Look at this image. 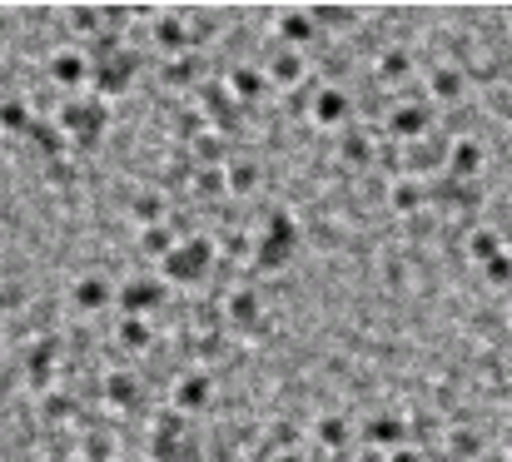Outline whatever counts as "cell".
I'll list each match as a JSON object with an SVG mask.
<instances>
[{"mask_svg":"<svg viewBox=\"0 0 512 462\" xmlns=\"http://www.w3.org/2000/svg\"><path fill=\"white\" fill-rule=\"evenodd\" d=\"M294 249H299V219L289 214V204H269L264 219H259V229H254V259H249V269L254 274H284L289 259H294Z\"/></svg>","mask_w":512,"mask_h":462,"instance_id":"1","label":"cell"},{"mask_svg":"<svg viewBox=\"0 0 512 462\" xmlns=\"http://www.w3.org/2000/svg\"><path fill=\"white\" fill-rule=\"evenodd\" d=\"M214 264H219L214 234H184L170 249V259L160 264V279H165V284H204Z\"/></svg>","mask_w":512,"mask_h":462,"instance_id":"2","label":"cell"},{"mask_svg":"<svg viewBox=\"0 0 512 462\" xmlns=\"http://www.w3.org/2000/svg\"><path fill=\"white\" fill-rule=\"evenodd\" d=\"M55 125L70 135L75 150H95V145L105 140V130H110V105H105L100 95H75V100L60 105Z\"/></svg>","mask_w":512,"mask_h":462,"instance_id":"3","label":"cell"},{"mask_svg":"<svg viewBox=\"0 0 512 462\" xmlns=\"http://www.w3.org/2000/svg\"><path fill=\"white\" fill-rule=\"evenodd\" d=\"M60 358H65V348H60V338L55 333H40L25 353H20V383L35 393V398H45V393H55V378H60Z\"/></svg>","mask_w":512,"mask_h":462,"instance_id":"4","label":"cell"},{"mask_svg":"<svg viewBox=\"0 0 512 462\" xmlns=\"http://www.w3.org/2000/svg\"><path fill=\"white\" fill-rule=\"evenodd\" d=\"M170 299L165 279H150V274H135L125 284H115V304H120V318H155Z\"/></svg>","mask_w":512,"mask_h":462,"instance_id":"5","label":"cell"},{"mask_svg":"<svg viewBox=\"0 0 512 462\" xmlns=\"http://www.w3.org/2000/svg\"><path fill=\"white\" fill-rule=\"evenodd\" d=\"M209 403H214V378H209V368H179L170 378V408L174 413L194 418V413H204Z\"/></svg>","mask_w":512,"mask_h":462,"instance_id":"6","label":"cell"},{"mask_svg":"<svg viewBox=\"0 0 512 462\" xmlns=\"http://www.w3.org/2000/svg\"><path fill=\"white\" fill-rule=\"evenodd\" d=\"M219 318L229 323V328H259L264 323V294H259V284H229L224 294H219Z\"/></svg>","mask_w":512,"mask_h":462,"instance_id":"7","label":"cell"},{"mask_svg":"<svg viewBox=\"0 0 512 462\" xmlns=\"http://www.w3.org/2000/svg\"><path fill=\"white\" fill-rule=\"evenodd\" d=\"M135 70H140V55H135V50L125 45L120 55H110L105 65H95V75H90V95H100L105 105H110V100H120V95L130 90Z\"/></svg>","mask_w":512,"mask_h":462,"instance_id":"8","label":"cell"},{"mask_svg":"<svg viewBox=\"0 0 512 462\" xmlns=\"http://www.w3.org/2000/svg\"><path fill=\"white\" fill-rule=\"evenodd\" d=\"M45 75H50V85L80 90V85H90L95 65H90V55H85L80 45H55V50H50V60H45Z\"/></svg>","mask_w":512,"mask_h":462,"instance_id":"9","label":"cell"},{"mask_svg":"<svg viewBox=\"0 0 512 462\" xmlns=\"http://www.w3.org/2000/svg\"><path fill=\"white\" fill-rule=\"evenodd\" d=\"M140 378L130 373V363H110L105 373H100V403L105 408H115V413H135L140 408Z\"/></svg>","mask_w":512,"mask_h":462,"instance_id":"10","label":"cell"},{"mask_svg":"<svg viewBox=\"0 0 512 462\" xmlns=\"http://www.w3.org/2000/svg\"><path fill=\"white\" fill-rule=\"evenodd\" d=\"M130 224L135 229H160V224H174L170 219V189L165 184H150V189H135L130 204H125Z\"/></svg>","mask_w":512,"mask_h":462,"instance_id":"11","label":"cell"},{"mask_svg":"<svg viewBox=\"0 0 512 462\" xmlns=\"http://www.w3.org/2000/svg\"><path fill=\"white\" fill-rule=\"evenodd\" d=\"M264 75H269V85H284V90H294V85H304L309 80V60H304V50H289V45H269V55H264Z\"/></svg>","mask_w":512,"mask_h":462,"instance_id":"12","label":"cell"},{"mask_svg":"<svg viewBox=\"0 0 512 462\" xmlns=\"http://www.w3.org/2000/svg\"><path fill=\"white\" fill-rule=\"evenodd\" d=\"M150 35H155V45L165 50V60H170V55H184V50H194L189 10H160L155 25H150Z\"/></svg>","mask_w":512,"mask_h":462,"instance_id":"13","label":"cell"},{"mask_svg":"<svg viewBox=\"0 0 512 462\" xmlns=\"http://www.w3.org/2000/svg\"><path fill=\"white\" fill-rule=\"evenodd\" d=\"M35 418L50 428V433H60V428H80V418H85V408H80V398L75 393H65V388H55V393H45V398H35Z\"/></svg>","mask_w":512,"mask_h":462,"instance_id":"14","label":"cell"},{"mask_svg":"<svg viewBox=\"0 0 512 462\" xmlns=\"http://www.w3.org/2000/svg\"><path fill=\"white\" fill-rule=\"evenodd\" d=\"M110 304H115V284L105 274H80L70 284V308L75 313H105Z\"/></svg>","mask_w":512,"mask_h":462,"instance_id":"15","label":"cell"},{"mask_svg":"<svg viewBox=\"0 0 512 462\" xmlns=\"http://www.w3.org/2000/svg\"><path fill=\"white\" fill-rule=\"evenodd\" d=\"M60 25H65V35L75 45H90V40L105 35V10L100 5H65L60 10Z\"/></svg>","mask_w":512,"mask_h":462,"instance_id":"16","label":"cell"},{"mask_svg":"<svg viewBox=\"0 0 512 462\" xmlns=\"http://www.w3.org/2000/svg\"><path fill=\"white\" fill-rule=\"evenodd\" d=\"M274 35H279V45L304 50V45H314L319 20H314V10H279V15H274Z\"/></svg>","mask_w":512,"mask_h":462,"instance_id":"17","label":"cell"},{"mask_svg":"<svg viewBox=\"0 0 512 462\" xmlns=\"http://www.w3.org/2000/svg\"><path fill=\"white\" fill-rule=\"evenodd\" d=\"M224 184H229V199H254L259 184H264V164L249 159V154H234L224 164Z\"/></svg>","mask_w":512,"mask_h":462,"instance_id":"18","label":"cell"},{"mask_svg":"<svg viewBox=\"0 0 512 462\" xmlns=\"http://www.w3.org/2000/svg\"><path fill=\"white\" fill-rule=\"evenodd\" d=\"M155 343H160V333H155L150 318H120V323H115V348H120V353L145 358V353H155Z\"/></svg>","mask_w":512,"mask_h":462,"instance_id":"19","label":"cell"},{"mask_svg":"<svg viewBox=\"0 0 512 462\" xmlns=\"http://www.w3.org/2000/svg\"><path fill=\"white\" fill-rule=\"evenodd\" d=\"M309 120L324 125V130H339L343 120H348V95H343L339 85H319L314 90V105H309Z\"/></svg>","mask_w":512,"mask_h":462,"instance_id":"20","label":"cell"},{"mask_svg":"<svg viewBox=\"0 0 512 462\" xmlns=\"http://www.w3.org/2000/svg\"><path fill=\"white\" fill-rule=\"evenodd\" d=\"M224 85H229V95L239 100V105H254L264 90H269V75H264V65H234L229 75H224Z\"/></svg>","mask_w":512,"mask_h":462,"instance_id":"21","label":"cell"},{"mask_svg":"<svg viewBox=\"0 0 512 462\" xmlns=\"http://www.w3.org/2000/svg\"><path fill=\"white\" fill-rule=\"evenodd\" d=\"M199 70H204L199 50H184V55H170V60L160 65V80H165L170 90H189V85H204V80H199Z\"/></svg>","mask_w":512,"mask_h":462,"instance_id":"22","label":"cell"},{"mask_svg":"<svg viewBox=\"0 0 512 462\" xmlns=\"http://www.w3.org/2000/svg\"><path fill=\"white\" fill-rule=\"evenodd\" d=\"M35 130V110L25 95H0V135H30Z\"/></svg>","mask_w":512,"mask_h":462,"instance_id":"23","label":"cell"},{"mask_svg":"<svg viewBox=\"0 0 512 462\" xmlns=\"http://www.w3.org/2000/svg\"><path fill=\"white\" fill-rule=\"evenodd\" d=\"M189 199H194V204H224V199H229L224 169H199L194 184H189Z\"/></svg>","mask_w":512,"mask_h":462,"instance_id":"24","label":"cell"},{"mask_svg":"<svg viewBox=\"0 0 512 462\" xmlns=\"http://www.w3.org/2000/svg\"><path fill=\"white\" fill-rule=\"evenodd\" d=\"M184 234L174 229V224H160V229H140V254L145 259H155V264H165L170 259V249L179 244Z\"/></svg>","mask_w":512,"mask_h":462,"instance_id":"25","label":"cell"},{"mask_svg":"<svg viewBox=\"0 0 512 462\" xmlns=\"http://www.w3.org/2000/svg\"><path fill=\"white\" fill-rule=\"evenodd\" d=\"M75 462H120L115 458V438L110 433H80V443H75Z\"/></svg>","mask_w":512,"mask_h":462,"instance_id":"26","label":"cell"},{"mask_svg":"<svg viewBox=\"0 0 512 462\" xmlns=\"http://www.w3.org/2000/svg\"><path fill=\"white\" fill-rule=\"evenodd\" d=\"M388 125H393V135H398V140H418V135H423V125H428V115H423L418 105H398V110L388 115Z\"/></svg>","mask_w":512,"mask_h":462,"instance_id":"27","label":"cell"},{"mask_svg":"<svg viewBox=\"0 0 512 462\" xmlns=\"http://www.w3.org/2000/svg\"><path fill=\"white\" fill-rule=\"evenodd\" d=\"M368 154H373V140H368L363 130H343L339 135V159L343 164H368Z\"/></svg>","mask_w":512,"mask_h":462,"instance_id":"28","label":"cell"},{"mask_svg":"<svg viewBox=\"0 0 512 462\" xmlns=\"http://www.w3.org/2000/svg\"><path fill=\"white\" fill-rule=\"evenodd\" d=\"M388 204H393L398 214H418V209H423V189H418L413 179H398V184L388 189Z\"/></svg>","mask_w":512,"mask_h":462,"instance_id":"29","label":"cell"},{"mask_svg":"<svg viewBox=\"0 0 512 462\" xmlns=\"http://www.w3.org/2000/svg\"><path fill=\"white\" fill-rule=\"evenodd\" d=\"M314 433H319L324 448H343V443H348V423H343L339 413H324V418L314 423Z\"/></svg>","mask_w":512,"mask_h":462,"instance_id":"30","label":"cell"},{"mask_svg":"<svg viewBox=\"0 0 512 462\" xmlns=\"http://www.w3.org/2000/svg\"><path fill=\"white\" fill-rule=\"evenodd\" d=\"M314 10V20H319V30H348L358 15L353 10H343V5H309Z\"/></svg>","mask_w":512,"mask_h":462,"instance_id":"31","label":"cell"},{"mask_svg":"<svg viewBox=\"0 0 512 462\" xmlns=\"http://www.w3.org/2000/svg\"><path fill=\"white\" fill-rule=\"evenodd\" d=\"M458 85H463V75H458V70H433V95H438V100H453V95H458Z\"/></svg>","mask_w":512,"mask_h":462,"instance_id":"32","label":"cell"},{"mask_svg":"<svg viewBox=\"0 0 512 462\" xmlns=\"http://www.w3.org/2000/svg\"><path fill=\"white\" fill-rule=\"evenodd\" d=\"M80 179V164L75 159H55L50 169H45V184H75Z\"/></svg>","mask_w":512,"mask_h":462,"instance_id":"33","label":"cell"},{"mask_svg":"<svg viewBox=\"0 0 512 462\" xmlns=\"http://www.w3.org/2000/svg\"><path fill=\"white\" fill-rule=\"evenodd\" d=\"M398 70H408V55H403V50H388V55L378 60V75H398Z\"/></svg>","mask_w":512,"mask_h":462,"instance_id":"34","label":"cell"},{"mask_svg":"<svg viewBox=\"0 0 512 462\" xmlns=\"http://www.w3.org/2000/svg\"><path fill=\"white\" fill-rule=\"evenodd\" d=\"M493 249H498V239H493V234H478V239H473V259H488Z\"/></svg>","mask_w":512,"mask_h":462,"instance_id":"35","label":"cell"},{"mask_svg":"<svg viewBox=\"0 0 512 462\" xmlns=\"http://www.w3.org/2000/svg\"><path fill=\"white\" fill-rule=\"evenodd\" d=\"M274 462H299V458H294V453H279V458H274Z\"/></svg>","mask_w":512,"mask_h":462,"instance_id":"36","label":"cell"},{"mask_svg":"<svg viewBox=\"0 0 512 462\" xmlns=\"http://www.w3.org/2000/svg\"><path fill=\"white\" fill-rule=\"evenodd\" d=\"M145 462H150V458H145Z\"/></svg>","mask_w":512,"mask_h":462,"instance_id":"37","label":"cell"}]
</instances>
